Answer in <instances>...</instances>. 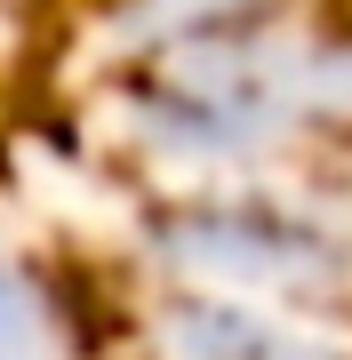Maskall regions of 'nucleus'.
<instances>
[{"mask_svg":"<svg viewBox=\"0 0 352 360\" xmlns=\"http://www.w3.org/2000/svg\"><path fill=\"white\" fill-rule=\"evenodd\" d=\"M0 360H16V352H8V321H0Z\"/></svg>","mask_w":352,"mask_h":360,"instance_id":"1","label":"nucleus"}]
</instances>
